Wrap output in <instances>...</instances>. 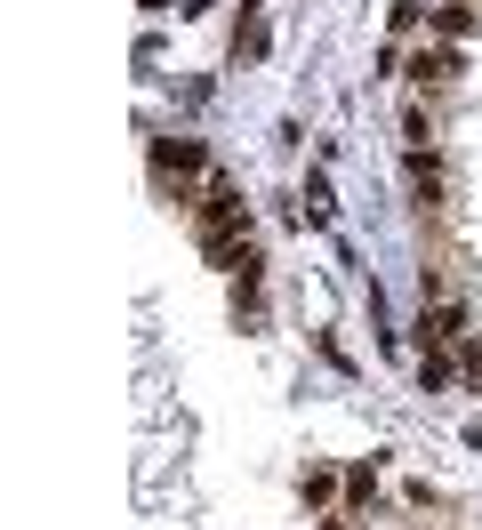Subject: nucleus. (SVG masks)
Returning <instances> with one entry per match:
<instances>
[{
	"label": "nucleus",
	"instance_id": "nucleus-1",
	"mask_svg": "<svg viewBox=\"0 0 482 530\" xmlns=\"http://www.w3.org/2000/svg\"><path fill=\"white\" fill-rule=\"evenodd\" d=\"M193 217H201V241H209V257H217V265H233V241H241V225H250L241 193H233L225 177H209V185H201V201H193Z\"/></svg>",
	"mask_w": 482,
	"mask_h": 530
},
{
	"label": "nucleus",
	"instance_id": "nucleus-2",
	"mask_svg": "<svg viewBox=\"0 0 482 530\" xmlns=\"http://www.w3.org/2000/svg\"><path fill=\"white\" fill-rule=\"evenodd\" d=\"M410 193H418L426 209H442V201H450V177H442V161H434V153H410Z\"/></svg>",
	"mask_w": 482,
	"mask_h": 530
},
{
	"label": "nucleus",
	"instance_id": "nucleus-3",
	"mask_svg": "<svg viewBox=\"0 0 482 530\" xmlns=\"http://www.w3.org/2000/svg\"><path fill=\"white\" fill-rule=\"evenodd\" d=\"M410 73H418V89H450V81H458L466 65H458V49H426V57L410 65Z\"/></svg>",
	"mask_w": 482,
	"mask_h": 530
},
{
	"label": "nucleus",
	"instance_id": "nucleus-4",
	"mask_svg": "<svg viewBox=\"0 0 482 530\" xmlns=\"http://www.w3.org/2000/svg\"><path fill=\"white\" fill-rule=\"evenodd\" d=\"M233 49H241V57H266V25H258V0H241V17H233Z\"/></svg>",
	"mask_w": 482,
	"mask_h": 530
},
{
	"label": "nucleus",
	"instance_id": "nucleus-5",
	"mask_svg": "<svg viewBox=\"0 0 482 530\" xmlns=\"http://www.w3.org/2000/svg\"><path fill=\"white\" fill-rule=\"evenodd\" d=\"M474 25H482L474 0H442V9H434V33H474Z\"/></svg>",
	"mask_w": 482,
	"mask_h": 530
},
{
	"label": "nucleus",
	"instance_id": "nucleus-6",
	"mask_svg": "<svg viewBox=\"0 0 482 530\" xmlns=\"http://www.w3.org/2000/svg\"><path fill=\"white\" fill-rule=\"evenodd\" d=\"M402 137H410V153H426V145H434V121H426V105H402Z\"/></svg>",
	"mask_w": 482,
	"mask_h": 530
}]
</instances>
